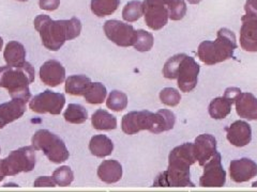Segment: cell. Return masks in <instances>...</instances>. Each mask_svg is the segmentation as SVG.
Here are the masks:
<instances>
[{"mask_svg":"<svg viewBox=\"0 0 257 192\" xmlns=\"http://www.w3.org/2000/svg\"><path fill=\"white\" fill-rule=\"evenodd\" d=\"M155 187H194L191 182L190 170L168 166L167 170L158 175L154 182Z\"/></svg>","mask_w":257,"mask_h":192,"instance_id":"obj_13","label":"cell"},{"mask_svg":"<svg viewBox=\"0 0 257 192\" xmlns=\"http://www.w3.org/2000/svg\"><path fill=\"white\" fill-rule=\"evenodd\" d=\"M199 66L194 60V58L186 56L180 63L178 70V86L182 92H191L195 89L198 82Z\"/></svg>","mask_w":257,"mask_h":192,"instance_id":"obj_12","label":"cell"},{"mask_svg":"<svg viewBox=\"0 0 257 192\" xmlns=\"http://www.w3.org/2000/svg\"><path fill=\"white\" fill-rule=\"evenodd\" d=\"M244 10L257 13V0H247L244 6Z\"/></svg>","mask_w":257,"mask_h":192,"instance_id":"obj_41","label":"cell"},{"mask_svg":"<svg viewBox=\"0 0 257 192\" xmlns=\"http://www.w3.org/2000/svg\"><path fill=\"white\" fill-rule=\"evenodd\" d=\"M252 186H253V187H257V182H254L252 184Z\"/></svg>","mask_w":257,"mask_h":192,"instance_id":"obj_45","label":"cell"},{"mask_svg":"<svg viewBox=\"0 0 257 192\" xmlns=\"http://www.w3.org/2000/svg\"><path fill=\"white\" fill-rule=\"evenodd\" d=\"M186 56L187 54H178L174 56V57L168 59L166 61V63L164 64L163 76L167 79H177L180 63L183 60V58L186 57Z\"/></svg>","mask_w":257,"mask_h":192,"instance_id":"obj_33","label":"cell"},{"mask_svg":"<svg viewBox=\"0 0 257 192\" xmlns=\"http://www.w3.org/2000/svg\"><path fill=\"white\" fill-rule=\"evenodd\" d=\"M167 9L172 20H181L187 14V4L184 0H171L167 4Z\"/></svg>","mask_w":257,"mask_h":192,"instance_id":"obj_36","label":"cell"},{"mask_svg":"<svg viewBox=\"0 0 257 192\" xmlns=\"http://www.w3.org/2000/svg\"><path fill=\"white\" fill-rule=\"evenodd\" d=\"M27 102L22 98H12V100L0 105V130L23 116L26 111Z\"/></svg>","mask_w":257,"mask_h":192,"instance_id":"obj_19","label":"cell"},{"mask_svg":"<svg viewBox=\"0 0 257 192\" xmlns=\"http://www.w3.org/2000/svg\"><path fill=\"white\" fill-rule=\"evenodd\" d=\"M187 2L191 4H198L200 2H202V0H187Z\"/></svg>","mask_w":257,"mask_h":192,"instance_id":"obj_43","label":"cell"},{"mask_svg":"<svg viewBox=\"0 0 257 192\" xmlns=\"http://www.w3.org/2000/svg\"><path fill=\"white\" fill-rule=\"evenodd\" d=\"M240 93H241V90L239 88H228V89L225 90L224 98H226L231 104H234Z\"/></svg>","mask_w":257,"mask_h":192,"instance_id":"obj_40","label":"cell"},{"mask_svg":"<svg viewBox=\"0 0 257 192\" xmlns=\"http://www.w3.org/2000/svg\"><path fill=\"white\" fill-rule=\"evenodd\" d=\"M106 88L100 82H91L84 94V98L88 104L91 105H98L102 104L106 98Z\"/></svg>","mask_w":257,"mask_h":192,"instance_id":"obj_29","label":"cell"},{"mask_svg":"<svg viewBox=\"0 0 257 192\" xmlns=\"http://www.w3.org/2000/svg\"><path fill=\"white\" fill-rule=\"evenodd\" d=\"M34 24L44 47L51 52L59 50L64 43L76 38L82 32V22L77 18L53 20L48 15L42 14L37 16Z\"/></svg>","mask_w":257,"mask_h":192,"instance_id":"obj_1","label":"cell"},{"mask_svg":"<svg viewBox=\"0 0 257 192\" xmlns=\"http://www.w3.org/2000/svg\"><path fill=\"white\" fill-rule=\"evenodd\" d=\"M66 70L57 60H48L40 68V79L50 86H57L64 82Z\"/></svg>","mask_w":257,"mask_h":192,"instance_id":"obj_16","label":"cell"},{"mask_svg":"<svg viewBox=\"0 0 257 192\" xmlns=\"http://www.w3.org/2000/svg\"><path fill=\"white\" fill-rule=\"evenodd\" d=\"M237 48L236 36L227 28H222L218 31L214 42L204 41L199 44L197 54L199 60L206 66H214L234 57V52Z\"/></svg>","mask_w":257,"mask_h":192,"instance_id":"obj_3","label":"cell"},{"mask_svg":"<svg viewBox=\"0 0 257 192\" xmlns=\"http://www.w3.org/2000/svg\"><path fill=\"white\" fill-rule=\"evenodd\" d=\"M242 25L240 28V45L245 52H257V13L245 11L241 18Z\"/></svg>","mask_w":257,"mask_h":192,"instance_id":"obj_11","label":"cell"},{"mask_svg":"<svg viewBox=\"0 0 257 192\" xmlns=\"http://www.w3.org/2000/svg\"><path fill=\"white\" fill-rule=\"evenodd\" d=\"M225 132L229 143L237 148H243L252 140L251 126L244 121L234 122L229 127L225 128Z\"/></svg>","mask_w":257,"mask_h":192,"instance_id":"obj_17","label":"cell"},{"mask_svg":"<svg viewBox=\"0 0 257 192\" xmlns=\"http://www.w3.org/2000/svg\"><path fill=\"white\" fill-rule=\"evenodd\" d=\"M194 154L199 166H204L216 154V140L211 134H204L195 139Z\"/></svg>","mask_w":257,"mask_h":192,"instance_id":"obj_18","label":"cell"},{"mask_svg":"<svg viewBox=\"0 0 257 192\" xmlns=\"http://www.w3.org/2000/svg\"><path fill=\"white\" fill-rule=\"evenodd\" d=\"M171 0H144L143 12L146 25L152 30L162 29L166 24L168 14L167 4Z\"/></svg>","mask_w":257,"mask_h":192,"instance_id":"obj_7","label":"cell"},{"mask_svg":"<svg viewBox=\"0 0 257 192\" xmlns=\"http://www.w3.org/2000/svg\"><path fill=\"white\" fill-rule=\"evenodd\" d=\"M230 178L235 182H245L257 175V164L250 158L232 160L229 166Z\"/></svg>","mask_w":257,"mask_h":192,"instance_id":"obj_15","label":"cell"},{"mask_svg":"<svg viewBox=\"0 0 257 192\" xmlns=\"http://www.w3.org/2000/svg\"><path fill=\"white\" fill-rule=\"evenodd\" d=\"M136 31H138V36H136V41L134 44L135 50L142 52H149L152 46H154V36L142 29Z\"/></svg>","mask_w":257,"mask_h":192,"instance_id":"obj_35","label":"cell"},{"mask_svg":"<svg viewBox=\"0 0 257 192\" xmlns=\"http://www.w3.org/2000/svg\"><path fill=\"white\" fill-rule=\"evenodd\" d=\"M56 182L52 178H46V176H41L35 180V187H55Z\"/></svg>","mask_w":257,"mask_h":192,"instance_id":"obj_39","label":"cell"},{"mask_svg":"<svg viewBox=\"0 0 257 192\" xmlns=\"http://www.w3.org/2000/svg\"><path fill=\"white\" fill-rule=\"evenodd\" d=\"M103 30L109 41L120 47L134 46L136 36H138V31L133 26L116 20L104 22Z\"/></svg>","mask_w":257,"mask_h":192,"instance_id":"obj_6","label":"cell"},{"mask_svg":"<svg viewBox=\"0 0 257 192\" xmlns=\"http://www.w3.org/2000/svg\"><path fill=\"white\" fill-rule=\"evenodd\" d=\"M35 82V68L29 62L20 66H0V86L5 88L12 98L30 102L29 86Z\"/></svg>","mask_w":257,"mask_h":192,"instance_id":"obj_2","label":"cell"},{"mask_svg":"<svg viewBox=\"0 0 257 192\" xmlns=\"http://www.w3.org/2000/svg\"><path fill=\"white\" fill-rule=\"evenodd\" d=\"M0 152H2V150H0Z\"/></svg>","mask_w":257,"mask_h":192,"instance_id":"obj_47","label":"cell"},{"mask_svg":"<svg viewBox=\"0 0 257 192\" xmlns=\"http://www.w3.org/2000/svg\"><path fill=\"white\" fill-rule=\"evenodd\" d=\"M235 104L237 114L240 118L248 121H257V98L252 93L241 92Z\"/></svg>","mask_w":257,"mask_h":192,"instance_id":"obj_20","label":"cell"},{"mask_svg":"<svg viewBox=\"0 0 257 192\" xmlns=\"http://www.w3.org/2000/svg\"><path fill=\"white\" fill-rule=\"evenodd\" d=\"M19 2H27V0H19Z\"/></svg>","mask_w":257,"mask_h":192,"instance_id":"obj_46","label":"cell"},{"mask_svg":"<svg viewBox=\"0 0 257 192\" xmlns=\"http://www.w3.org/2000/svg\"><path fill=\"white\" fill-rule=\"evenodd\" d=\"M53 178H54V182H56V185L66 187L71 185V182H73L74 174H73V171L71 170L70 166H63L58 168L56 171H54Z\"/></svg>","mask_w":257,"mask_h":192,"instance_id":"obj_34","label":"cell"},{"mask_svg":"<svg viewBox=\"0 0 257 192\" xmlns=\"http://www.w3.org/2000/svg\"><path fill=\"white\" fill-rule=\"evenodd\" d=\"M91 84L90 78L86 75H73L67 78L64 90L68 94L75 96H84L87 88Z\"/></svg>","mask_w":257,"mask_h":192,"instance_id":"obj_25","label":"cell"},{"mask_svg":"<svg viewBox=\"0 0 257 192\" xmlns=\"http://www.w3.org/2000/svg\"><path fill=\"white\" fill-rule=\"evenodd\" d=\"M90 153L99 158H104L109 156L114 150V144L112 141L105 134L93 136L89 142Z\"/></svg>","mask_w":257,"mask_h":192,"instance_id":"obj_23","label":"cell"},{"mask_svg":"<svg viewBox=\"0 0 257 192\" xmlns=\"http://www.w3.org/2000/svg\"><path fill=\"white\" fill-rule=\"evenodd\" d=\"M60 6V0H39L40 9L45 11H55Z\"/></svg>","mask_w":257,"mask_h":192,"instance_id":"obj_38","label":"cell"},{"mask_svg":"<svg viewBox=\"0 0 257 192\" xmlns=\"http://www.w3.org/2000/svg\"><path fill=\"white\" fill-rule=\"evenodd\" d=\"M127 106V96L123 92L111 91L106 100V107L112 111L120 112L126 108Z\"/></svg>","mask_w":257,"mask_h":192,"instance_id":"obj_32","label":"cell"},{"mask_svg":"<svg viewBox=\"0 0 257 192\" xmlns=\"http://www.w3.org/2000/svg\"><path fill=\"white\" fill-rule=\"evenodd\" d=\"M119 6L120 0H91L90 9L98 18H105L116 12Z\"/></svg>","mask_w":257,"mask_h":192,"instance_id":"obj_27","label":"cell"},{"mask_svg":"<svg viewBox=\"0 0 257 192\" xmlns=\"http://www.w3.org/2000/svg\"><path fill=\"white\" fill-rule=\"evenodd\" d=\"M91 124L96 130H116L117 120L107 111L99 109L92 114Z\"/></svg>","mask_w":257,"mask_h":192,"instance_id":"obj_24","label":"cell"},{"mask_svg":"<svg viewBox=\"0 0 257 192\" xmlns=\"http://www.w3.org/2000/svg\"><path fill=\"white\" fill-rule=\"evenodd\" d=\"M231 105L232 104L224 96L216 98L209 105V114L214 120L225 118L230 114Z\"/></svg>","mask_w":257,"mask_h":192,"instance_id":"obj_28","label":"cell"},{"mask_svg":"<svg viewBox=\"0 0 257 192\" xmlns=\"http://www.w3.org/2000/svg\"><path fill=\"white\" fill-rule=\"evenodd\" d=\"M32 146L37 150H41L51 162L61 164L68 160L70 154L64 142L57 134L46 130L36 132L32 137Z\"/></svg>","mask_w":257,"mask_h":192,"instance_id":"obj_4","label":"cell"},{"mask_svg":"<svg viewBox=\"0 0 257 192\" xmlns=\"http://www.w3.org/2000/svg\"><path fill=\"white\" fill-rule=\"evenodd\" d=\"M160 100L164 105L175 107L181 100V95L174 88H165L160 92Z\"/></svg>","mask_w":257,"mask_h":192,"instance_id":"obj_37","label":"cell"},{"mask_svg":"<svg viewBox=\"0 0 257 192\" xmlns=\"http://www.w3.org/2000/svg\"><path fill=\"white\" fill-rule=\"evenodd\" d=\"M4 59L7 66H20L26 62V50L20 42L11 41L7 44L4 52Z\"/></svg>","mask_w":257,"mask_h":192,"instance_id":"obj_22","label":"cell"},{"mask_svg":"<svg viewBox=\"0 0 257 192\" xmlns=\"http://www.w3.org/2000/svg\"><path fill=\"white\" fill-rule=\"evenodd\" d=\"M3 46H4V40L2 36H0V50H3Z\"/></svg>","mask_w":257,"mask_h":192,"instance_id":"obj_44","label":"cell"},{"mask_svg":"<svg viewBox=\"0 0 257 192\" xmlns=\"http://www.w3.org/2000/svg\"><path fill=\"white\" fill-rule=\"evenodd\" d=\"M6 176H15L21 172H30L35 169L36 154L34 146H24L11 152L3 159Z\"/></svg>","mask_w":257,"mask_h":192,"instance_id":"obj_5","label":"cell"},{"mask_svg":"<svg viewBox=\"0 0 257 192\" xmlns=\"http://www.w3.org/2000/svg\"><path fill=\"white\" fill-rule=\"evenodd\" d=\"M99 178L106 184H115L122 178V166L114 159L104 160L98 168Z\"/></svg>","mask_w":257,"mask_h":192,"instance_id":"obj_21","label":"cell"},{"mask_svg":"<svg viewBox=\"0 0 257 192\" xmlns=\"http://www.w3.org/2000/svg\"><path fill=\"white\" fill-rule=\"evenodd\" d=\"M226 182V172L222 166L221 154H216L204 164V174L199 178L202 187H223Z\"/></svg>","mask_w":257,"mask_h":192,"instance_id":"obj_10","label":"cell"},{"mask_svg":"<svg viewBox=\"0 0 257 192\" xmlns=\"http://www.w3.org/2000/svg\"><path fill=\"white\" fill-rule=\"evenodd\" d=\"M196 162L194 154V144L184 143L175 148L168 156V166L190 170V166Z\"/></svg>","mask_w":257,"mask_h":192,"instance_id":"obj_14","label":"cell"},{"mask_svg":"<svg viewBox=\"0 0 257 192\" xmlns=\"http://www.w3.org/2000/svg\"><path fill=\"white\" fill-rule=\"evenodd\" d=\"M64 120L71 124H83L87 121L88 112L82 105L70 104L67 110L64 111Z\"/></svg>","mask_w":257,"mask_h":192,"instance_id":"obj_30","label":"cell"},{"mask_svg":"<svg viewBox=\"0 0 257 192\" xmlns=\"http://www.w3.org/2000/svg\"><path fill=\"white\" fill-rule=\"evenodd\" d=\"M176 123V116L172 111L166 109H161L156 112V122L152 128V134H161L168 132L174 128Z\"/></svg>","mask_w":257,"mask_h":192,"instance_id":"obj_26","label":"cell"},{"mask_svg":"<svg viewBox=\"0 0 257 192\" xmlns=\"http://www.w3.org/2000/svg\"><path fill=\"white\" fill-rule=\"evenodd\" d=\"M156 122V114L150 111H132L122 118V132L126 134H135L141 130L151 132Z\"/></svg>","mask_w":257,"mask_h":192,"instance_id":"obj_9","label":"cell"},{"mask_svg":"<svg viewBox=\"0 0 257 192\" xmlns=\"http://www.w3.org/2000/svg\"><path fill=\"white\" fill-rule=\"evenodd\" d=\"M5 178H6V172H5V168H4L3 159H2L0 160V182L4 180Z\"/></svg>","mask_w":257,"mask_h":192,"instance_id":"obj_42","label":"cell"},{"mask_svg":"<svg viewBox=\"0 0 257 192\" xmlns=\"http://www.w3.org/2000/svg\"><path fill=\"white\" fill-rule=\"evenodd\" d=\"M64 102H66V98L63 94L46 90L32 98L29 107L36 114H51L56 116L61 114Z\"/></svg>","mask_w":257,"mask_h":192,"instance_id":"obj_8","label":"cell"},{"mask_svg":"<svg viewBox=\"0 0 257 192\" xmlns=\"http://www.w3.org/2000/svg\"><path fill=\"white\" fill-rule=\"evenodd\" d=\"M143 15V2H139V0H133V2H127L122 10V18L127 22L139 20Z\"/></svg>","mask_w":257,"mask_h":192,"instance_id":"obj_31","label":"cell"}]
</instances>
